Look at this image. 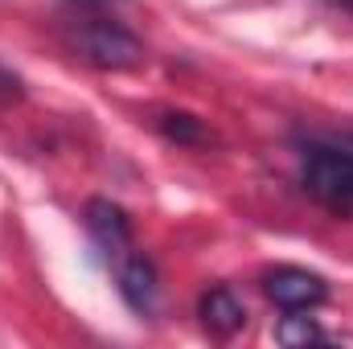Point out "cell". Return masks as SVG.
<instances>
[{"mask_svg": "<svg viewBox=\"0 0 353 349\" xmlns=\"http://www.w3.org/2000/svg\"><path fill=\"white\" fill-rule=\"evenodd\" d=\"M300 185L325 210L353 214V132H312L300 140Z\"/></svg>", "mask_w": 353, "mask_h": 349, "instance_id": "obj_1", "label": "cell"}, {"mask_svg": "<svg viewBox=\"0 0 353 349\" xmlns=\"http://www.w3.org/2000/svg\"><path fill=\"white\" fill-rule=\"evenodd\" d=\"M66 46L79 62L94 70H132L144 62L140 37L111 17H79L66 25Z\"/></svg>", "mask_w": 353, "mask_h": 349, "instance_id": "obj_2", "label": "cell"}, {"mask_svg": "<svg viewBox=\"0 0 353 349\" xmlns=\"http://www.w3.org/2000/svg\"><path fill=\"white\" fill-rule=\"evenodd\" d=\"M263 292H267V300L279 304L283 312H308V308L329 300L325 275H316L308 267H275V271H267Z\"/></svg>", "mask_w": 353, "mask_h": 349, "instance_id": "obj_3", "label": "cell"}, {"mask_svg": "<svg viewBox=\"0 0 353 349\" xmlns=\"http://www.w3.org/2000/svg\"><path fill=\"white\" fill-rule=\"evenodd\" d=\"M115 288L123 296V304L140 317H152L161 304V275L157 263L148 259L144 251H123L115 263Z\"/></svg>", "mask_w": 353, "mask_h": 349, "instance_id": "obj_4", "label": "cell"}, {"mask_svg": "<svg viewBox=\"0 0 353 349\" xmlns=\"http://www.w3.org/2000/svg\"><path fill=\"white\" fill-rule=\"evenodd\" d=\"M83 222H87L90 243H94L103 255L119 259L123 251H132V218H128L115 201H107V197H94V201H87Z\"/></svg>", "mask_w": 353, "mask_h": 349, "instance_id": "obj_5", "label": "cell"}, {"mask_svg": "<svg viewBox=\"0 0 353 349\" xmlns=\"http://www.w3.org/2000/svg\"><path fill=\"white\" fill-rule=\"evenodd\" d=\"M197 317H201V325H205V333L210 337H234L243 325H247V308H243V300L230 292V288H210V292H201V300H197Z\"/></svg>", "mask_w": 353, "mask_h": 349, "instance_id": "obj_6", "label": "cell"}, {"mask_svg": "<svg viewBox=\"0 0 353 349\" xmlns=\"http://www.w3.org/2000/svg\"><path fill=\"white\" fill-rule=\"evenodd\" d=\"M157 132H161L165 140L181 144V148H205V144H210L205 123H201L197 115H189V111H161V115H157Z\"/></svg>", "mask_w": 353, "mask_h": 349, "instance_id": "obj_7", "label": "cell"}, {"mask_svg": "<svg viewBox=\"0 0 353 349\" xmlns=\"http://www.w3.org/2000/svg\"><path fill=\"white\" fill-rule=\"evenodd\" d=\"M275 341L288 349H300V346H325L329 341V333L312 321V317H304V312H288L279 325H275Z\"/></svg>", "mask_w": 353, "mask_h": 349, "instance_id": "obj_8", "label": "cell"}, {"mask_svg": "<svg viewBox=\"0 0 353 349\" xmlns=\"http://www.w3.org/2000/svg\"><path fill=\"white\" fill-rule=\"evenodd\" d=\"M21 94H25L21 79H17L12 70H4V66H0V107H12V103H21Z\"/></svg>", "mask_w": 353, "mask_h": 349, "instance_id": "obj_9", "label": "cell"}, {"mask_svg": "<svg viewBox=\"0 0 353 349\" xmlns=\"http://www.w3.org/2000/svg\"><path fill=\"white\" fill-rule=\"evenodd\" d=\"M333 8H345V12H353V0H329Z\"/></svg>", "mask_w": 353, "mask_h": 349, "instance_id": "obj_10", "label": "cell"}, {"mask_svg": "<svg viewBox=\"0 0 353 349\" xmlns=\"http://www.w3.org/2000/svg\"><path fill=\"white\" fill-rule=\"evenodd\" d=\"M79 4H103V0H79Z\"/></svg>", "mask_w": 353, "mask_h": 349, "instance_id": "obj_11", "label": "cell"}]
</instances>
